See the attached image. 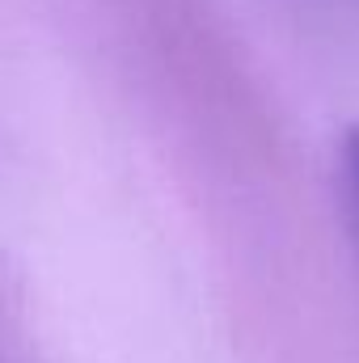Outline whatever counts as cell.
Wrapping results in <instances>:
<instances>
[{"instance_id": "6da1fadb", "label": "cell", "mask_w": 359, "mask_h": 363, "mask_svg": "<svg viewBox=\"0 0 359 363\" xmlns=\"http://www.w3.org/2000/svg\"><path fill=\"white\" fill-rule=\"evenodd\" d=\"M343 165H347V186H351V199H355L359 211V131H351L343 144Z\"/></svg>"}]
</instances>
